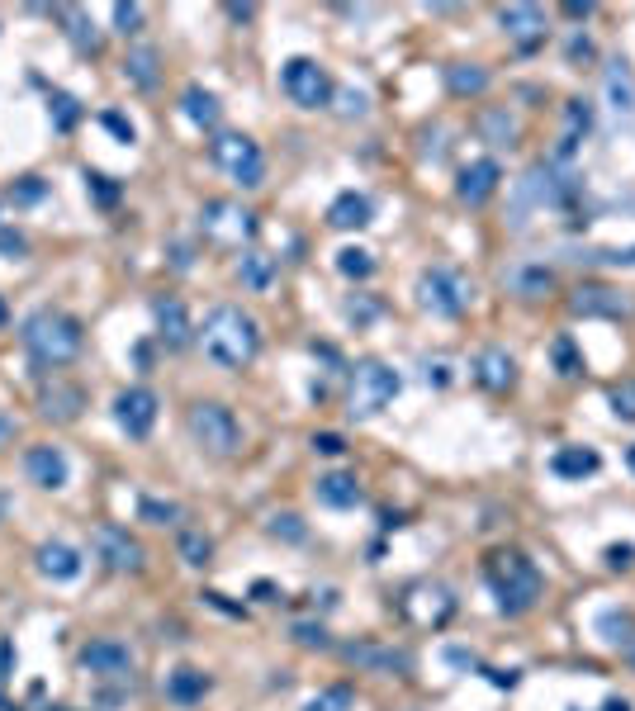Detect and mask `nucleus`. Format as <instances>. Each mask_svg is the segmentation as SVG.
<instances>
[{
	"mask_svg": "<svg viewBox=\"0 0 635 711\" xmlns=\"http://www.w3.org/2000/svg\"><path fill=\"white\" fill-rule=\"evenodd\" d=\"M19 342H24V351L38 365H72L81 356V347H86V332H81V323L72 313L43 304V309H34L19 323Z\"/></svg>",
	"mask_w": 635,
	"mask_h": 711,
	"instance_id": "obj_2",
	"label": "nucleus"
},
{
	"mask_svg": "<svg viewBox=\"0 0 635 711\" xmlns=\"http://www.w3.org/2000/svg\"><path fill=\"white\" fill-rule=\"evenodd\" d=\"M399 389H403V380L394 365L361 361L351 370V418H375V413H384Z\"/></svg>",
	"mask_w": 635,
	"mask_h": 711,
	"instance_id": "obj_5",
	"label": "nucleus"
},
{
	"mask_svg": "<svg viewBox=\"0 0 635 711\" xmlns=\"http://www.w3.org/2000/svg\"><path fill=\"white\" fill-rule=\"evenodd\" d=\"M0 323H5V304H0Z\"/></svg>",
	"mask_w": 635,
	"mask_h": 711,
	"instance_id": "obj_62",
	"label": "nucleus"
},
{
	"mask_svg": "<svg viewBox=\"0 0 635 711\" xmlns=\"http://www.w3.org/2000/svg\"><path fill=\"white\" fill-rule=\"evenodd\" d=\"M612 408H617L621 418H635V384H621V389H612Z\"/></svg>",
	"mask_w": 635,
	"mask_h": 711,
	"instance_id": "obj_48",
	"label": "nucleus"
},
{
	"mask_svg": "<svg viewBox=\"0 0 635 711\" xmlns=\"http://www.w3.org/2000/svg\"><path fill=\"white\" fill-rule=\"evenodd\" d=\"M100 124H105L109 133L119 138V143H133V138H138V133H133V124H128L124 114H114V110H109V114H100Z\"/></svg>",
	"mask_w": 635,
	"mask_h": 711,
	"instance_id": "obj_46",
	"label": "nucleus"
},
{
	"mask_svg": "<svg viewBox=\"0 0 635 711\" xmlns=\"http://www.w3.org/2000/svg\"><path fill=\"white\" fill-rule=\"evenodd\" d=\"M24 474L34 479L38 489L57 493L67 479H72V465H67V456H62V446H53V441H38V446H29V451H24Z\"/></svg>",
	"mask_w": 635,
	"mask_h": 711,
	"instance_id": "obj_13",
	"label": "nucleus"
},
{
	"mask_svg": "<svg viewBox=\"0 0 635 711\" xmlns=\"http://www.w3.org/2000/svg\"><path fill=\"white\" fill-rule=\"evenodd\" d=\"M598 261H607V266H635V247H612V252H598Z\"/></svg>",
	"mask_w": 635,
	"mask_h": 711,
	"instance_id": "obj_52",
	"label": "nucleus"
},
{
	"mask_svg": "<svg viewBox=\"0 0 635 711\" xmlns=\"http://www.w3.org/2000/svg\"><path fill=\"white\" fill-rule=\"evenodd\" d=\"M327 223H332V228H342V233L365 228V223H370V200L356 195V190H342V195L332 200V209H327Z\"/></svg>",
	"mask_w": 635,
	"mask_h": 711,
	"instance_id": "obj_28",
	"label": "nucleus"
},
{
	"mask_svg": "<svg viewBox=\"0 0 635 711\" xmlns=\"http://www.w3.org/2000/svg\"><path fill=\"white\" fill-rule=\"evenodd\" d=\"M508 285L522 299H541V294L555 290V271L550 266H517V271H508Z\"/></svg>",
	"mask_w": 635,
	"mask_h": 711,
	"instance_id": "obj_32",
	"label": "nucleus"
},
{
	"mask_svg": "<svg viewBox=\"0 0 635 711\" xmlns=\"http://www.w3.org/2000/svg\"><path fill=\"white\" fill-rule=\"evenodd\" d=\"M275 271H280V266H275V256H266V252H247L242 261H237V280H242V285H247L252 294H266V290H271V285H275Z\"/></svg>",
	"mask_w": 635,
	"mask_h": 711,
	"instance_id": "obj_31",
	"label": "nucleus"
},
{
	"mask_svg": "<svg viewBox=\"0 0 635 711\" xmlns=\"http://www.w3.org/2000/svg\"><path fill=\"white\" fill-rule=\"evenodd\" d=\"M34 560H38V574H43V579H57V584H67V579L81 574V550L67 546V541H43V546L34 550Z\"/></svg>",
	"mask_w": 635,
	"mask_h": 711,
	"instance_id": "obj_21",
	"label": "nucleus"
},
{
	"mask_svg": "<svg viewBox=\"0 0 635 711\" xmlns=\"http://www.w3.org/2000/svg\"><path fill=\"white\" fill-rule=\"evenodd\" d=\"M200 347L223 370H247L256 361V351H261V323L247 309H237V304H218L204 318Z\"/></svg>",
	"mask_w": 635,
	"mask_h": 711,
	"instance_id": "obj_1",
	"label": "nucleus"
},
{
	"mask_svg": "<svg viewBox=\"0 0 635 711\" xmlns=\"http://www.w3.org/2000/svg\"><path fill=\"white\" fill-rule=\"evenodd\" d=\"M204 693H209V674L195 669V664H181V669L166 674V697L176 707H195V702H204Z\"/></svg>",
	"mask_w": 635,
	"mask_h": 711,
	"instance_id": "obj_24",
	"label": "nucleus"
},
{
	"mask_svg": "<svg viewBox=\"0 0 635 711\" xmlns=\"http://www.w3.org/2000/svg\"><path fill=\"white\" fill-rule=\"evenodd\" d=\"M313 451H318V456H342L346 441L337 437V432H313Z\"/></svg>",
	"mask_w": 635,
	"mask_h": 711,
	"instance_id": "obj_47",
	"label": "nucleus"
},
{
	"mask_svg": "<svg viewBox=\"0 0 635 711\" xmlns=\"http://www.w3.org/2000/svg\"><path fill=\"white\" fill-rule=\"evenodd\" d=\"M588 10H593L588 0H569V5H564V15H574V19H583V15H588Z\"/></svg>",
	"mask_w": 635,
	"mask_h": 711,
	"instance_id": "obj_58",
	"label": "nucleus"
},
{
	"mask_svg": "<svg viewBox=\"0 0 635 711\" xmlns=\"http://www.w3.org/2000/svg\"><path fill=\"white\" fill-rule=\"evenodd\" d=\"M564 124H569L564 138H569V143H579V133L593 128V110H588V100H569V105H564Z\"/></svg>",
	"mask_w": 635,
	"mask_h": 711,
	"instance_id": "obj_40",
	"label": "nucleus"
},
{
	"mask_svg": "<svg viewBox=\"0 0 635 711\" xmlns=\"http://www.w3.org/2000/svg\"><path fill=\"white\" fill-rule=\"evenodd\" d=\"M635 546H607V569H631Z\"/></svg>",
	"mask_w": 635,
	"mask_h": 711,
	"instance_id": "obj_51",
	"label": "nucleus"
},
{
	"mask_svg": "<svg viewBox=\"0 0 635 711\" xmlns=\"http://www.w3.org/2000/svg\"><path fill=\"white\" fill-rule=\"evenodd\" d=\"M342 659L356 664V669H370V674H408V669H413V659L403 655V650L375 645V640H351V645H342Z\"/></svg>",
	"mask_w": 635,
	"mask_h": 711,
	"instance_id": "obj_14",
	"label": "nucleus"
},
{
	"mask_svg": "<svg viewBox=\"0 0 635 711\" xmlns=\"http://www.w3.org/2000/svg\"><path fill=\"white\" fill-rule=\"evenodd\" d=\"M0 233H5V209H0Z\"/></svg>",
	"mask_w": 635,
	"mask_h": 711,
	"instance_id": "obj_60",
	"label": "nucleus"
},
{
	"mask_svg": "<svg viewBox=\"0 0 635 711\" xmlns=\"http://www.w3.org/2000/svg\"><path fill=\"white\" fill-rule=\"evenodd\" d=\"M602 456L593 446H560L555 460H550V470L560 474V479H588V474H598Z\"/></svg>",
	"mask_w": 635,
	"mask_h": 711,
	"instance_id": "obj_27",
	"label": "nucleus"
},
{
	"mask_svg": "<svg viewBox=\"0 0 635 711\" xmlns=\"http://www.w3.org/2000/svg\"><path fill=\"white\" fill-rule=\"evenodd\" d=\"M351 707H356V702H351L346 688H327V693H318V697L304 702V711H351Z\"/></svg>",
	"mask_w": 635,
	"mask_h": 711,
	"instance_id": "obj_42",
	"label": "nucleus"
},
{
	"mask_svg": "<svg viewBox=\"0 0 635 711\" xmlns=\"http://www.w3.org/2000/svg\"><path fill=\"white\" fill-rule=\"evenodd\" d=\"M185 427H190V437L200 441V451H209V456H237L242 451V422L233 418V408H223L214 399L195 403Z\"/></svg>",
	"mask_w": 635,
	"mask_h": 711,
	"instance_id": "obj_4",
	"label": "nucleus"
},
{
	"mask_svg": "<svg viewBox=\"0 0 635 711\" xmlns=\"http://www.w3.org/2000/svg\"><path fill=\"white\" fill-rule=\"evenodd\" d=\"M626 456H631V465H635V446H631V451H626Z\"/></svg>",
	"mask_w": 635,
	"mask_h": 711,
	"instance_id": "obj_61",
	"label": "nucleus"
},
{
	"mask_svg": "<svg viewBox=\"0 0 635 711\" xmlns=\"http://www.w3.org/2000/svg\"><path fill=\"white\" fill-rule=\"evenodd\" d=\"M474 380L493 389V394H508L512 384H517V361H512L503 347H484L474 356Z\"/></svg>",
	"mask_w": 635,
	"mask_h": 711,
	"instance_id": "obj_20",
	"label": "nucleus"
},
{
	"mask_svg": "<svg viewBox=\"0 0 635 711\" xmlns=\"http://www.w3.org/2000/svg\"><path fill=\"white\" fill-rule=\"evenodd\" d=\"M209 555H214V541H209L204 531H181V560L185 565L204 569L209 565Z\"/></svg>",
	"mask_w": 635,
	"mask_h": 711,
	"instance_id": "obj_37",
	"label": "nucleus"
},
{
	"mask_svg": "<svg viewBox=\"0 0 635 711\" xmlns=\"http://www.w3.org/2000/svg\"><path fill=\"white\" fill-rule=\"evenodd\" d=\"M498 24H503V34H508L512 43H522V48H536L545 38L541 5H503V10H498Z\"/></svg>",
	"mask_w": 635,
	"mask_h": 711,
	"instance_id": "obj_18",
	"label": "nucleus"
},
{
	"mask_svg": "<svg viewBox=\"0 0 635 711\" xmlns=\"http://www.w3.org/2000/svg\"><path fill=\"white\" fill-rule=\"evenodd\" d=\"M569 57H593V43H588V38H574V43H569Z\"/></svg>",
	"mask_w": 635,
	"mask_h": 711,
	"instance_id": "obj_57",
	"label": "nucleus"
},
{
	"mask_svg": "<svg viewBox=\"0 0 635 711\" xmlns=\"http://www.w3.org/2000/svg\"><path fill=\"white\" fill-rule=\"evenodd\" d=\"M280 86H285V95H290L299 110H323L327 100H332V76L313 57H290L280 67Z\"/></svg>",
	"mask_w": 635,
	"mask_h": 711,
	"instance_id": "obj_8",
	"label": "nucleus"
},
{
	"mask_svg": "<svg viewBox=\"0 0 635 711\" xmlns=\"http://www.w3.org/2000/svg\"><path fill=\"white\" fill-rule=\"evenodd\" d=\"M598 631L612 645H631L635 640V626H631V617H617V612H607V617H598Z\"/></svg>",
	"mask_w": 635,
	"mask_h": 711,
	"instance_id": "obj_41",
	"label": "nucleus"
},
{
	"mask_svg": "<svg viewBox=\"0 0 635 711\" xmlns=\"http://www.w3.org/2000/svg\"><path fill=\"white\" fill-rule=\"evenodd\" d=\"M484 574H489L493 598H498V607H503L508 617L536 607V598H541V569L531 565L522 550H498V555H489Z\"/></svg>",
	"mask_w": 635,
	"mask_h": 711,
	"instance_id": "obj_3",
	"label": "nucleus"
},
{
	"mask_svg": "<svg viewBox=\"0 0 635 711\" xmlns=\"http://www.w3.org/2000/svg\"><path fill=\"white\" fill-rule=\"evenodd\" d=\"M403 612L413 621H422V626H441V621L455 612V598L446 588H413V593L403 598Z\"/></svg>",
	"mask_w": 635,
	"mask_h": 711,
	"instance_id": "obj_22",
	"label": "nucleus"
},
{
	"mask_svg": "<svg viewBox=\"0 0 635 711\" xmlns=\"http://www.w3.org/2000/svg\"><path fill=\"white\" fill-rule=\"evenodd\" d=\"M181 114L195 128H218V119H223V105H218V95H209L204 86H185Z\"/></svg>",
	"mask_w": 635,
	"mask_h": 711,
	"instance_id": "obj_29",
	"label": "nucleus"
},
{
	"mask_svg": "<svg viewBox=\"0 0 635 711\" xmlns=\"http://www.w3.org/2000/svg\"><path fill=\"white\" fill-rule=\"evenodd\" d=\"M209 152H214L218 171L233 185H242V190H256V185L266 181V157H261V147L247 133H218Z\"/></svg>",
	"mask_w": 635,
	"mask_h": 711,
	"instance_id": "obj_7",
	"label": "nucleus"
},
{
	"mask_svg": "<svg viewBox=\"0 0 635 711\" xmlns=\"http://www.w3.org/2000/svg\"><path fill=\"white\" fill-rule=\"evenodd\" d=\"M152 318H157V337H162L166 347L176 351L185 347L190 337H195V323H190V309H185L176 294H157L152 299Z\"/></svg>",
	"mask_w": 635,
	"mask_h": 711,
	"instance_id": "obj_16",
	"label": "nucleus"
},
{
	"mask_svg": "<svg viewBox=\"0 0 635 711\" xmlns=\"http://www.w3.org/2000/svg\"><path fill=\"white\" fill-rule=\"evenodd\" d=\"M138 517L152 522V527H171V522H181V508H176V503H162V498H143V503H138Z\"/></svg>",
	"mask_w": 635,
	"mask_h": 711,
	"instance_id": "obj_39",
	"label": "nucleus"
},
{
	"mask_svg": "<svg viewBox=\"0 0 635 711\" xmlns=\"http://www.w3.org/2000/svg\"><path fill=\"white\" fill-rule=\"evenodd\" d=\"M271 531L275 536H285V541H304V527H299V517H290V512H285V517H275Z\"/></svg>",
	"mask_w": 635,
	"mask_h": 711,
	"instance_id": "obj_49",
	"label": "nucleus"
},
{
	"mask_svg": "<svg viewBox=\"0 0 635 711\" xmlns=\"http://www.w3.org/2000/svg\"><path fill=\"white\" fill-rule=\"evenodd\" d=\"M48 114H53V128H57V133H72L76 119H81V105H76L67 91H53V100H48Z\"/></svg>",
	"mask_w": 635,
	"mask_h": 711,
	"instance_id": "obj_38",
	"label": "nucleus"
},
{
	"mask_svg": "<svg viewBox=\"0 0 635 711\" xmlns=\"http://www.w3.org/2000/svg\"><path fill=\"white\" fill-rule=\"evenodd\" d=\"M479 133H484V143L493 147H512L517 143V119L508 110H484L479 114Z\"/></svg>",
	"mask_w": 635,
	"mask_h": 711,
	"instance_id": "obj_34",
	"label": "nucleus"
},
{
	"mask_svg": "<svg viewBox=\"0 0 635 711\" xmlns=\"http://www.w3.org/2000/svg\"><path fill=\"white\" fill-rule=\"evenodd\" d=\"M57 19L67 24V38L76 43V53H100V34H95V19L86 10H57Z\"/></svg>",
	"mask_w": 635,
	"mask_h": 711,
	"instance_id": "obj_33",
	"label": "nucleus"
},
{
	"mask_svg": "<svg viewBox=\"0 0 635 711\" xmlns=\"http://www.w3.org/2000/svg\"><path fill=\"white\" fill-rule=\"evenodd\" d=\"M86 181H91V190H95V200H100V204H114V200H119V190H114L105 176H86Z\"/></svg>",
	"mask_w": 635,
	"mask_h": 711,
	"instance_id": "obj_53",
	"label": "nucleus"
},
{
	"mask_svg": "<svg viewBox=\"0 0 635 711\" xmlns=\"http://www.w3.org/2000/svg\"><path fill=\"white\" fill-rule=\"evenodd\" d=\"M91 550L95 560L114 574H138L143 569V546H138V536H128V527H114V522H100L91 531Z\"/></svg>",
	"mask_w": 635,
	"mask_h": 711,
	"instance_id": "obj_10",
	"label": "nucleus"
},
{
	"mask_svg": "<svg viewBox=\"0 0 635 711\" xmlns=\"http://www.w3.org/2000/svg\"><path fill=\"white\" fill-rule=\"evenodd\" d=\"M337 271H342L346 280H370V275H375V256L365 252V247H342V252H337Z\"/></svg>",
	"mask_w": 635,
	"mask_h": 711,
	"instance_id": "obj_35",
	"label": "nucleus"
},
{
	"mask_svg": "<svg viewBox=\"0 0 635 711\" xmlns=\"http://www.w3.org/2000/svg\"><path fill=\"white\" fill-rule=\"evenodd\" d=\"M555 365H560V375H579V370H583V361L574 356V342H569V337H560V342H555Z\"/></svg>",
	"mask_w": 635,
	"mask_h": 711,
	"instance_id": "obj_44",
	"label": "nucleus"
},
{
	"mask_svg": "<svg viewBox=\"0 0 635 711\" xmlns=\"http://www.w3.org/2000/svg\"><path fill=\"white\" fill-rule=\"evenodd\" d=\"M256 214L252 209H242V204L233 200H209L200 209V233L214 237V242H223V247H242V242H252L256 237Z\"/></svg>",
	"mask_w": 635,
	"mask_h": 711,
	"instance_id": "obj_9",
	"label": "nucleus"
},
{
	"mask_svg": "<svg viewBox=\"0 0 635 711\" xmlns=\"http://www.w3.org/2000/svg\"><path fill=\"white\" fill-rule=\"evenodd\" d=\"M342 114L351 119V114H365V95L361 91H342Z\"/></svg>",
	"mask_w": 635,
	"mask_h": 711,
	"instance_id": "obj_55",
	"label": "nucleus"
},
{
	"mask_svg": "<svg viewBox=\"0 0 635 711\" xmlns=\"http://www.w3.org/2000/svg\"><path fill=\"white\" fill-rule=\"evenodd\" d=\"M602 711H631V702H626V697H607V702H602Z\"/></svg>",
	"mask_w": 635,
	"mask_h": 711,
	"instance_id": "obj_59",
	"label": "nucleus"
},
{
	"mask_svg": "<svg viewBox=\"0 0 635 711\" xmlns=\"http://www.w3.org/2000/svg\"><path fill=\"white\" fill-rule=\"evenodd\" d=\"M498 181H503V166L493 162V157H479V162H470L465 171H460V181H455V195L465 204H484L498 190Z\"/></svg>",
	"mask_w": 635,
	"mask_h": 711,
	"instance_id": "obj_19",
	"label": "nucleus"
},
{
	"mask_svg": "<svg viewBox=\"0 0 635 711\" xmlns=\"http://www.w3.org/2000/svg\"><path fill=\"white\" fill-rule=\"evenodd\" d=\"M446 81H451L455 95H479L489 86V72L484 67H446Z\"/></svg>",
	"mask_w": 635,
	"mask_h": 711,
	"instance_id": "obj_36",
	"label": "nucleus"
},
{
	"mask_svg": "<svg viewBox=\"0 0 635 711\" xmlns=\"http://www.w3.org/2000/svg\"><path fill=\"white\" fill-rule=\"evenodd\" d=\"M422 375H427V384H451V365H446V361H427V370H422Z\"/></svg>",
	"mask_w": 635,
	"mask_h": 711,
	"instance_id": "obj_54",
	"label": "nucleus"
},
{
	"mask_svg": "<svg viewBox=\"0 0 635 711\" xmlns=\"http://www.w3.org/2000/svg\"><path fill=\"white\" fill-rule=\"evenodd\" d=\"M157 408H162L157 394L143 389V384H133V389H119V394H114V422H119L133 441L152 437V427H157Z\"/></svg>",
	"mask_w": 635,
	"mask_h": 711,
	"instance_id": "obj_12",
	"label": "nucleus"
},
{
	"mask_svg": "<svg viewBox=\"0 0 635 711\" xmlns=\"http://www.w3.org/2000/svg\"><path fill=\"white\" fill-rule=\"evenodd\" d=\"M81 389L67 380H53V384H43V394H38V413L48 422H76L81 418Z\"/></svg>",
	"mask_w": 635,
	"mask_h": 711,
	"instance_id": "obj_23",
	"label": "nucleus"
},
{
	"mask_svg": "<svg viewBox=\"0 0 635 711\" xmlns=\"http://www.w3.org/2000/svg\"><path fill=\"white\" fill-rule=\"evenodd\" d=\"M569 309L579 318H631L635 304L621 290H612V285H579L574 299H569Z\"/></svg>",
	"mask_w": 635,
	"mask_h": 711,
	"instance_id": "obj_15",
	"label": "nucleus"
},
{
	"mask_svg": "<svg viewBox=\"0 0 635 711\" xmlns=\"http://www.w3.org/2000/svg\"><path fill=\"white\" fill-rule=\"evenodd\" d=\"M0 252H5L10 261H15V256H24V252H29V242H24V233H10V228H5V233H0Z\"/></svg>",
	"mask_w": 635,
	"mask_h": 711,
	"instance_id": "obj_50",
	"label": "nucleus"
},
{
	"mask_svg": "<svg viewBox=\"0 0 635 711\" xmlns=\"http://www.w3.org/2000/svg\"><path fill=\"white\" fill-rule=\"evenodd\" d=\"M313 493H318V503H323V508H337V512L361 503V484H356V474H346V470L323 474V479L313 484Z\"/></svg>",
	"mask_w": 635,
	"mask_h": 711,
	"instance_id": "obj_25",
	"label": "nucleus"
},
{
	"mask_svg": "<svg viewBox=\"0 0 635 711\" xmlns=\"http://www.w3.org/2000/svg\"><path fill=\"white\" fill-rule=\"evenodd\" d=\"M157 62H162L157 48H128L124 81L128 86H138V91H157V81H162V67H157Z\"/></svg>",
	"mask_w": 635,
	"mask_h": 711,
	"instance_id": "obj_26",
	"label": "nucleus"
},
{
	"mask_svg": "<svg viewBox=\"0 0 635 711\" xmlns=\"http://www.w3.org/2000/svg\"><path fill=\"white\" fill-rule=\"evenodd\" d=\"M114 24H119V34H138L143 29V5H114Z\"/></svg>",
	"mask_w": 635,
	"mask_h": 711,
	"instance_id": "obj_43",
	"label": "nucleus"
},
{
	"mask_svg": "<svg viewBox=\"0 0 635 711\" xmlns=\"http://www.w3.org/2000/svg\"><path fill=\"white\" fill-rule=\"evenodd\" d=\"M294 640H299V645H309V650H323L327 631L323 626H313V621H294Z\"/></svg>",
	"mask_w": 635,
	"mask_h": 711,
	"instance_id": "obj_45",
	"label": "nucleus"
},
{
	"mask_svg": "<svg viewBox=\"0 0 635 711\" xmlns=\"http://www.w3.org/2000/svg\"><path fill=\"white\" fill-rule=\"evenodd\" d=\"M38 195H43V181H38V176H29V181H24V185L15 190V200H24V204L38 200Z\"/></svg>",
	"mask_w": 635,
	"mask_h": 711,
	"instance_id": "obj_56",
	"label": "nucleus"
},
{
	"mask_svg": "<svg viewBox=\"0 0 635 711\" xmlns=\"http://www.w3.org/2000/svg\"><path fill=\"white\" fill-rule=\"evenodd\" d=\"M602 81H607V100H612V110H617L621 119H635V76H631V67H626V62H612Z\"/></svg>",
	"mask_w": 635,
	"mask_h": 711,
	"instance_id": "obj_30",
	"label": "nucleus"
},
{
	"mask_svg": "<svg viewBox=\"0 0 635 711\" xmlns=\"http://www.w3.org/2000/svg\"><path fill=\"white\" fill-rule=\"evenodd\" d=\"M569 190H574V185L555 176V162H536L527 176H522V185H517V200H522V204H541V209H545V204H560Z\"/></svg>",
	"mask_w": 635,
	"mask_h": 711,
	"instance_id": "obj_17",
	"label": "nucleus"
},
{
	"mask_svg": "<svg viewBox=\"0 0 635 711\" xmlns=\"http://www.w3.org/2000/svg\"><path fill=\"white\" fill-rule=\"evenodd\" d=\"M418 304L432 318H460L470 309V280L451 266H427L418 275Z\"/></svg>",
	"mask_w": 635,
	"mask_h": 711,
	"instance_id": "obj_6",
	"label": "nucleus"
},
{
	"mask_svg": "<svg viewBox=\"0 0 635 711\" xmlns=\"http://www.w3.org/2000/svg\"><path fill=\"white\" fill-rule=\"evenodd\" d=\"M81 669L91 678H105V683H128L133 678V650H128L124 640H91V645H81Z\"/></svg>",
	"mask_w": 635,
	"mask_h": 711,
	"instance_id": "obj_11",
	"label": "nucleus"
}]
</instances>
